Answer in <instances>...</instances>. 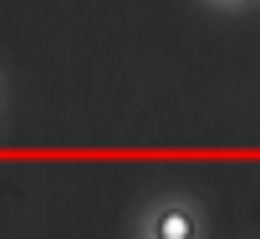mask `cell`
Returning <instances> with one entry per match:
<instances>
[{
    "mask_svg": "<svg viewBox=\"0 0 260 239\" xmlns=\"http://www.w3.org/2000/svg\"><path fill=\"white\" fill-rule=\"evenodd\" d=\"M194 229H189V219L184 214H164L158 219V239H189Z\"/></svg>",
    "mask_w": 260,
    "mask_h": 239,
    "instance_id": "cell-1",
    "label": "cell"
}]
</instances>
